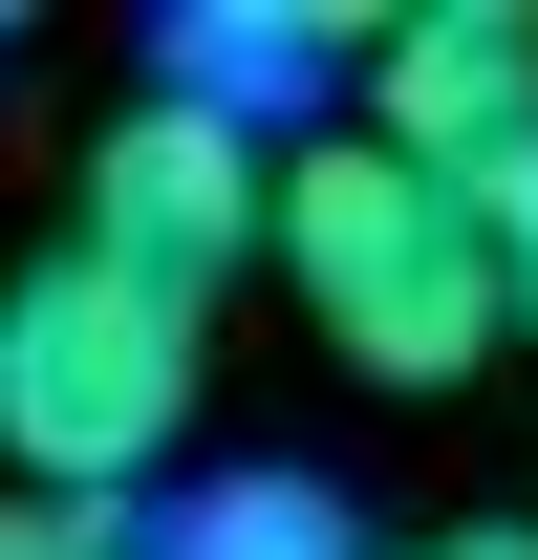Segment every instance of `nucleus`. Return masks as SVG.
Segmentation results:
<instances>
[{
	"instance_id": "7ed1b4c3",
	"label": "nucleus",
	"mask_w": 538,
	"mask_h": 560,
	"mask_svg": "<svg viewBox=\"0 0 538 560\" xmlns=\"http://www.w3.org/2000/svg\"><path fill=\"white\" fill-rule=\"evenodd\" d=\"M108 280H151V302H215L237 259H280V151L215 130V108H173V86H130L108 130H86V215H66Z\"/></svg>"
},
{
	"instance_id": "0eeeda50",
	"label": "nucleus",
	"mask_w": 538,
	"mask_h": 560,
	"mask_svg": "<svg viewBox=\"0 0 538 560\" xmlns=\"http://www.w3.org/2000/svg\"><path fill=\"white\" fill-rule=\"evenodd\" d=\"M0 560H151V517H86V495H0Z\"/></svg>"
},
{
	"instance_id": "1a4fd4ad",
	"label": "nucleus",
	"mask_w": 538,
	"mask_h": 560,
	"mask_svg": "<svg viewBox=\"0 0 538 560\" xmlns=\"http://www.w3.org/2000/svg\"><path fill=\"white\" fill-rule=\"evenodd\" d=\"M495 237H517V324H538V173H517V215H495Z\"/></svg>"
},
{
	"instance_id": "f03ea898",
	"label": "nucleus",
	"mask_w": 538,
	"mask_h": 560,
	"mask_svg": "<svg viewBox=\"0 0 538 560\" xmlns=\"http://www.w3.org/2000/svg\"><path fill=\"white\" fill-rule=\"evenodd\" d=\"M195 453V302L108 280L86 237L0 259V495H86V517H151Z\"/></svg>"
},
{
	"instance_id": "6e6552de",
	"label": "nucleus",
	"mask_w": 538,
	"mask_h": 560,
	"mask_svg": "<svg viewBox=\"0 0 538 560\" xmlns=\"http://www.w3.org/2000/svg\"><path fill=\"white\" fill-rule=\"evenodd\" d=\"M388 560H538V517H453V539H388Z\"/></svg>"
},
{
	"instance_id": "39448f33",
	"label": "nucleus",
	"mask_w": 538,
	"mask_h": 560,
	"mask_svg": "<svg viewBox=\"0 0 538 560\" xmlns=\"http://www.w3.org/2000/svg\"><path fill=\"white\" fill-rule=\"evenodd\" d=\"M366 44H388V22H280V0H215V22H151V86H173V108H215V130H280V108H324V130H344Z\"/></svg>"
},
{
	"instance_id": "20e7f679",
	"label": "nucleus",
	"mask_w": 538,
	"mask_h": 560,
	"mask_svg": "<svg viewBox=\"0 0 538 560\" xmlns=\"http://www.w3.org/2000/svg\"><path fill=\"white\" fill-rule=\"evenodd\" d=\"M366 151L453 173L473 215H517V173H538V22H517V0H431V22H388V44H366Z\"/></svg>"
},
{
	"instance_id": "423d86ee",
	"label": "nucleus",
	"mask_w": 538,
	"mask_h": 560,
	"mask_svg": "<svg viewBox=\"0 0 538 560\" xmlns=\"http://www.w3.org/2000/svg\"><path fill=\"white\" fill-rule=\"evenodd\" d=\"M151 560H366L324 475H173L151 495Z\"/></svg>"
},
{
	"instance_id": "f257e3e1",
	"label": "nucleus",
	"mask_w": 538,
	"mask_h": 560,
	"mask_svg": "<svg viewBox=\"0 0 538 560\" xmlns=\"http://www.w3.org/2000/svg\"><path fill=\"white\" fill-rule=\"evenodd\" d=\"M280 280H302V324H324L366 388H453V366L517 346V237H495L453 173L366 151V130L280 151Z\"/></svg>"
}]
</instances>
